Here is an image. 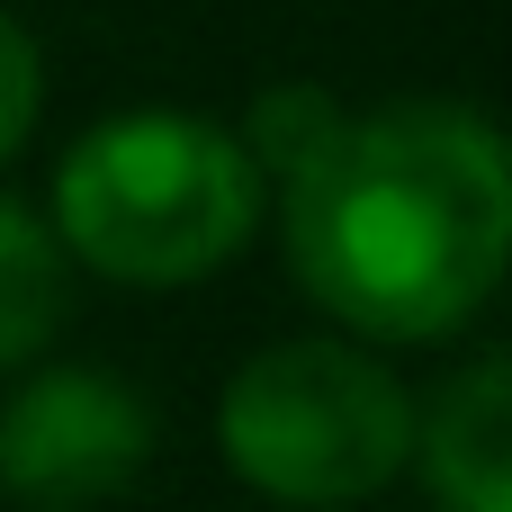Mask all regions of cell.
<instances>
[{"label":"cell","mask_w":512,"mask_h":512,"mask_svg":"<svg viewBox=\"0 0 512 512\" xmlns=\"http://www.w3.org/2000/svg\"><path fill=\"white\" fill-rule=\"evenodd\" d=\"M279 189L297 288L369 342H441L504 279L512 162L504 135L459 99L342 117Z\"/></svg>","instance_id":"cell-1"},{"label":"cell","mask_w":512,"mask_h":512,"mask_svg":"<svg viewBox=\"0 0 512 512\" xmlns=\"http://www.w3.org/2000/svg\"><path fill=\"white\" fill-rule=\"evenodd\" d=\"M252 225H261V162L243 153V135L180 108L108 117L54 171V243L126 288L207 279L252 243Z\"/></svg>","instance_id":"cell-2"},{"label":"cell","mask_w":512,"mask_h":512,"mask_svg":"<svg viewBox=\"0 0 512 512\" xmlns=\"http://www.w3.org/2000/svg\"><path fill=\"white\" fill-rule=\"evenodd\" d=\"M216 441L243 486L279 504H360L414 450L405 387L351 342H270L234 369Z\"/></svg>","instance_id":"cell-3"},{"label":"cell","mask_w":512,"mask_h":512,"mask_svg":"<svg viewBox=\"0 0 512 512\" xmlns=\"http://www.w3.org/2000/svg\"><path fill=\"white\" fill-rule=\"evenodd\" d=\"M144 459H153V414L99 369H45L0 414V495L18 504L126 495Z\"/></svg>","instance_id":"cell-4"},{"label":"cell","mask_w":512,"mask_h":512,"mask_svg":"<svg viewBox=\"0 0 512 512\" xmlns=\"http://www.w3.org/2000/svg\"><path fill=\"white\" fill-rule=\"evenodd\" d=\"M405 459H423V486H432L441 504L512 512V360L504 351L468 360V369L432 396V414L414 423V450H405Z\"/></svg>","instance_id":"cell-5"},{"label":"cell","mask_w":512,"mask_h":512,"mask_svg":"<svg viewBox=\"0 0 512 512\" xmlns=\"http://www.w3.org/2000/svg\"><path fill=\"white\" fill-rule=\"evenodd\" d=\"M72 252L18 207V198H0V369H27L45 342H54V324H63V297H72V270H63Z\"/></svg>","instance_id":"cell-6"},{"label":"cell","mask_w":512,"mask_h":512,"mask_svg":"<svg viewBox=\"0 0 512 512\" xmlns=\"http://www.w3.org/2000/svg\"><path fill=\"white\" fill-rule=\"evenodd\" d=\"M333 126H342V99H333V90H315V81H270V90L252 99V117H243V153L261 162V180H288Z\"/></svg>","instance_id":"cell-7"},{"label":"cell","mask_w":512,"mask_h":512,"mask_svg":"<svg viewBox=\"0 0 512 512\" xmlns=\"http://www.w3.org/2000/svg\"><path fill=\"white\" fill-rule=\"evenodd\" d=\"M36 99H45V63H36V36L0 9V162L27 144L36 126Z\"/></svg>","instance_id":"cell-8"}]
</instances>
